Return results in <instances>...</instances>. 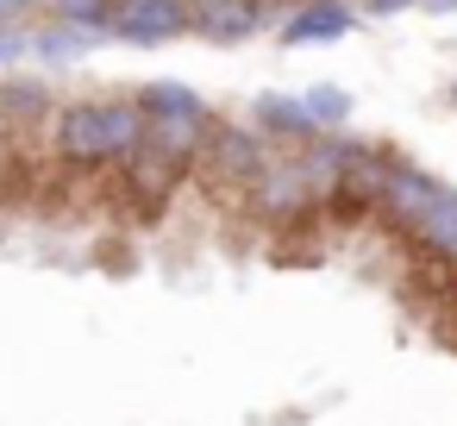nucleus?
I'll return each mask as SVG.
<instances>
[{
	"label": "nucleus",
	"mask_w": 457,
	"mask_h": 426,
	"mask_svg": "<svg viewBox=\"0 0 457 426\" xmlns=\"http://www.w3.org/2000/svg\"><path fill=\"white\" fill-rule=\"evenodd\" d=\"M45 132L63 163L101 170V163H126L145 145V107L132 95H95V101L82 95V101H57Z\"/></svg>",
	"instance_id": "obj_1"
},
{
	"label": "nucleus",
	"mask_w": 457,
	"mask_h": 426,
	"mask_svg": "<svg viewBox=\"0 0 457 426\" xmlns=\"http://www.w3.org/2000/svg\"><path fill=\"white\" fill-rule=\"evenodd\" d=\"M357 0H295L288 20L276 26V45L282 51H307V45H338L357 32Z\"/></svg>",
	"instance_id": "obj_4"
},
{
	"label": "nucleus",
	"mask_w": 457,
	"mask_h": 426,
	"mask_svg": "<svg viewBox=\"0 0 457 426\" xmlns=\"http://www.w3.org/2000/svg\"><path fill=\"white\" fill-rule=\"evenodd\" d=\"M32 63V26H0V70Z\"/></svg>",
	"instance_id": "obj_12"
},
{
	"label": "nucleus",
	"mask_w": 457,
	"mask_h": 426,
	"mask_svg": "<svg viewBox=\"0 0 457 426\" xmlns=\"http://www.w3.org/2000/svg\"><path fill=\"white\" fill-rule=\"evenodd\" d=\"M45 20V0H0V26H32Z\"/></svg>",
	"instance_id": "obj_13"
},
{
	"label": "nucleus",
	"mask_w": 457,
	"mask_h": 426,
	"mask_svg": "<svg viewBox=\"0 0 457 426\" xmlns=\"http://www.w3.org/2000/svg\"><path fill=\"white\" fill-rule=\"evenodd\" d=\"M107 45L113 38H101V32H82V26H63V20H32V63H82Z\"/></svg>",
	"instance_id": "obj_8"
},
{
	"label": "nucleus",
	"mask_w": 457,
	"mask_h": 426,
	"mask_svg": "<svg viewBox=\"0 0 457 426\" xmlns=\"http://www.w3.org/2000/svg\"><path fill=\"white\" fill-rule=\"evenodd\" d=\"M195 38V0H113V45L163 51Z\"/></svg>",
	"instance_id": "obj_3"
},
{
	"label": "nucleus",
	"mask_w": 457,
	"mask_h": 426,
	"mask_svg": "<svg viewBox=\"0 0 457 426\" xmlns=\"http://www.w3.org/2000/svg\"><path fill=\"white\" fill-rule=\"evenodd\" d=\"M132 101L145 107V120H195V113H213L207 95L188 88V82H176V76H151V82H138Z\"/></svg>",
	"instance_id": "obj_9"
},
{
	"label": "nucleus",
	"mask_w": 457,
	"mask_h": 426,
	"mask_svg": "<svg viewBox=\"0 0 457 426\" xmlns=\"http://www.w3.org/2000/svg\"><path fill=\"white\" fill-rule=\"evenodd\" d=\"M407 238H413V251H426L432 263H451L457 270V188L445 182V195L407 226Z\"/></svg>",
	"instance_id": "obj_7"
},
{
	"label": "nucleus",
	"mask_w": 457,
	"mask_h": 426,
	"mask_svg": "<svg viewBox=\"0 0 457 426\" xmlns=\"http://www.w3.org/2000/svg\"><path fill=\"white\" fill-rule=\"evenodd\" d=\"M426 0H357V13L363 20H395V13H420Z\"/></svg>",
	"instance_id": "obj_14"
},
{
	"label": "nucleus",
	"mask_w": 457,
	"mask_h": 426,
	"mask_svg": "<svg viewBox=\"0 0 457 426\" xmlns=\"http://www.w3.org/2000/svg\"><path fill=\"white\" fill-rule=\"evenodd\" d=\"M301 101H307V113H313L320 132H351V113H357L351 88H338V82H313V88H301Z\"/></svg>",
	"instance_id": "obj_10"
},
{
	"label": "nucleus",
	"mask_w": 457,
	"mask_h": 426,
	"mask_svg": "<svg viewBox=\"0 0 457 426\" xmlns=\"http://www.w3.org/2000/svg\"><path fill=\"white\" fill-rule=\"evenodd\" d=\"M276 151H295V145H307V138H320V126H313V113H307V101L301 95H282V88H263L257 101H251V113H245Z\"/></svg>",
	"instance_id": "obj_6"
},
{
	"label": "nucleus",
	"mask_w": 457,
	"mask_h": 426,
	"mask_svg": "<svg viewBox=\"0 0 457 426\" xmlns=\"http://www.w3.org/2000/svg\"><path fill=\"white\" fill-rule=\"evenodd\" d=\"M263 32H270V20L257 13V0H195V38L201 45L232 51V45H251Z\"/></svg>",
	"instance_id": "obj_5"
},
{
	"label": "nucleus",
	"mask_w": 457,
	"mask_h": 426,
	"mask_svg": "<svg viewBox=\"0 0 457 426\" xmlns=\"http://www.w3.org/2000/svg\"><path fill=\"white\" fill-rule=\"evenodd\" d=\"M0 132H7V101H0Z\"/></svg>",
	"instance_id": "obj_16"
},
{
	"label": "nucleus",
	"mask_w": 457,
	"mask_h": 426,
	"mask_svg": "<svg viewBox=\"0 0 457 426\" xmlns=\"http://www.w3.org/2000/svg\"><path fill=\"white\" fill-rule=\"evenodd\" d=\"M420 13H432V20H457V0H426Z\"/></svg>",
	"instance_id": "obj_15"
},
{
	"label": "nucleus",
	"mask_w": 457,
	"mask_h": 426,
	"mask_svg": "<svg viewBox=\"0 0 457 426\" xmlns=\"http://www.w3.org/2000/svg\"><path fill=\"white\" fill-rule=\"evenodd\" d=\"M45 20H63V26L113 38V0H45Z\"/></svg>",
	"instance_id": "obj_11"
},
{
	"label": "nucleus",
	"mask_w": 457,
	"mask_h": 426,
	"mask_svg": "<svg viewBox=\"0 0 457 426\" xmlns=\"http://www.w3.org/2000/svg\"><path fill=\"white\" fill-rule=\"evenodd\" d=\"M276 157V145L251 126V120H213V132H207V145H201V176L207 182H220V188H251L257 176H263V163Z\"/></svg>",
	"instance_id": "obj_2"
},
{
	"label": "nucleus",
	"mask_w": 457,
	"mask_h": 426,
	"mask_svg": "<svg viewBox=\"0 0 457 426\" xmlns=\"http://www.w3.org/2000/svg\"><path fill=\"white\" fill-rule=\"evenodd\" d=\"M451 107H457V88H451Z\"/></svg>",
	"instance_id": "obj_17"
}]
</instances>
